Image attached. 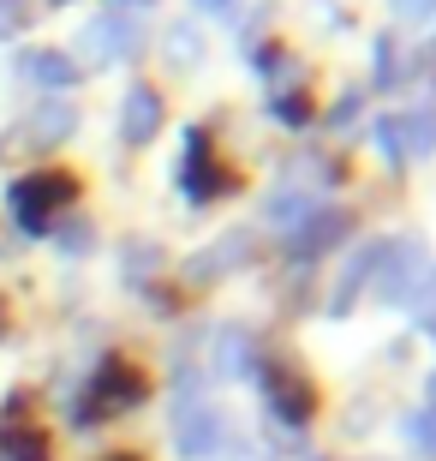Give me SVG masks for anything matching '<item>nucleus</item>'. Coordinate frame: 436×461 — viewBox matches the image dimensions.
Masks as SVG:
<instances>
[{
	"instance_id": "obj_17",
	"label": "nucleus",
	"mask_w": 436,
	"mask_h": 461,
	"mask_svg": "<svg viewBox=\"0 0 436 461\" xmlns=\"http://www.w3.org/2000/svg\"><path fill=\"white\" fill-rule=\"evenodd\" d=\"M168 42H174V54H180V60H191V54H198V42H191V31H185V24L168 36Z\"/></svg>"
},
{
	"instance_id": "obj_14",
	"label": "nucleus",
	"mask_w": 436,
	"mask_h": 461,
	"mask_svg": "<svg viewBox=\"0 0 436 461\" xmlns=\"http://www.w3.org/2000/svg\"><path fill=\"white\" fill-rule=\"evenodd\" d=\"M42 126H36V138H60V132H72V114H60V108H42Z\"/></svg>"
},
{
	"instance_id": "obj_12",
	"label": "nucleus",
	"mask_w": 436,
	"mask_h": 461,
	"mask_svg": "<svg viewBox=\"0 0 436 461\" xmlns=\"http://www.w3.org/2000/svg\"><path fill=\"white\" fill-rule=\"evenodd\" d=\"M377 144H383V156H388V162H401V120H395V114H388V120H377Z\"/></svg>"
},
{
	"instance_id": "obj_7",
	"label": "nucleus",
	"mask_w": 436,
	"mask_h": 461,
	"mask_svg": "<svg viewBox=\"0 0 436 461\" xmlns=\"http://www.w3.org/2000/svg\"><path fill=\"white\" fill-rule=\"evenodd\" d=\"M18 67L31 72V78H42V85H72V78H78V67H72L67 54H54V49H31V54H18Z\"/></svg>"
},
{
	"instance_id": "obj_8",
	"label": "nucleus",
	"mask_w": 436,
	"mask_h": 461,
	"mask_svg": "<svg viewBox=\"0 0 436 461\" xmlns=\"http://www.w3.org/2000/svg\"><path fill=\"white\" fill-rule=\"evenodd\" d=\"M96 49H102V54H120V60H132V54H138L132 18H126V13H108V18L96 24Z\"/></svg>"
},
{
	"instance_id": "obj_4",
	"label": "nucleus",
	"mask_w": 436,
	"mask_h": 461,
	"mask_svg": "<svg viewBox=\"0 0 436 461\" xmlns=\"http://www.w3.org/2000/svg\"><path fill=\"white\" fill-rule=\"evenodd\" d=\"M156 126H162V96H156L150 85H132L126 90V108H120V132H126V144H150Z\"/></svg>"
},
{
	"instance_id": "obj_3",
	"label": "nucleus",
	"mask_w": 436,
	"mask_h": 461,
	"mask_svg": "<svg viewBox=\"0 0 436 461\" xmlns=\"http://www.w3.org/2000/svg\"><path fill=\"white\" fill-rule=\"evenodd\" d=\"M221 431H227V420H221V408H185V413H180V456H185V461H203V456H216Z\"/></svg>"
},
{
	"instance_id": "obj_10",
	"label": "nucleus",
	"mask_w": 436,
	"mask_h": 461,
	"mask_svg": "<svg viewBox=\"0 0 436 461\" xmlns=\"http://www.w3.org/2000/svg\"><path fill=\"white\" fill-rule=\"evenodd\" d=\"M401 438H413V444H419L424 456L436 461V408H424V413H406V420H401Z\"/></svg>"
},
{
	"instance_id": "obj_18",
	"label": "nucleus",
	"mask_w": 436,
	"mask_h": 461,
	"mask_svg": "<svg viewBox=\"0 0 436 461\" xmlns=\"http://www.w3.org/2000/svg\"><path fill=\"white\" fill-rule=\"evenodd\" d=\"M198 6H209V13H227V6H234V0H198Z\"/></svg>"
},
{
	"instance_id": "obj_11",
	"label": "nucleus",
	"mask_w": 436,
	"mask_h": 461,
	"mask_svg": "<svg viewBox=\"0 0 436 461\" xmlns=\"http://www.w3.org/2000/svg\"><path fill=\"white\" fill-rule=\"evenodd\" d=\"M6 456L13 461H49V444L36 431H24V438H6Z\"/></svg>"
},
{
	"instance_id": "obj_6",
	"label": "nucleus",
	"mask_w": 436,
	"mask_h": 461,
	"mask_svg": "<svg viewBox=\"0 0 436 461\" xmlns=\"http://www.w3.org/2000/svg\"><path fill=\"white\" fill-rule=\"evenodd\" d=\"M96 395H102V402H144V377H138L126 359H114V366H102Z\"/></svg>"
},
{
	"instance_id": "obj_13",
	"label": "nucleus",
	"mask_w": 436,
	"mask_h": 461,
	"mask_svg": "<svg viewBox=\"0 0 436 461\" xmlns=\"http://www.w3.org/2000/svg\"><path fill=\"white\" fill-rule=\"evenodd\" d=\"M275 114H281V126H305V120H311V103H305V96H275Z\"/></svg>"
},
{
	"instance_id": "obj_19",
	"label": "nucleus",
	"mask_w": 436,
	"mask_h": 461,
	"mask_svg": "<svg viewBox=\"0 0 436 461\" xmlns=\"http://www.w3.org/2000/svg\"><path fill=\"white\" fill-rule=\"evenodd\" d=\"M431 408H436V377H431Z\"/></svg>"
},
{
	"instance_id": "obj_5",
	"label": "nucleus",
	"mask_w": 436,
	"mask_h": 461,
	"mask_svg": "<svg viewBox=\"0 0 436 461\" xmlns=\"http://www.w3.org/2000/svg\"><path fill=\"white\" fill-rule=\"evenodd\" d=\"M388 258H395V264H383V282H377V288H383V300H401V294L419 288V252H413V246H406V252L388 246Z\"/></svg>"
},
{
	"instance_id": "obj_9",
	"label": "nucleus",
	"mask_w": 436,
	"mask_h": 461,
	"mask_svg": "<svg viewBox=\"0 0 436 461\" xmlns=\"http://www.w3.org/2000/svg\"><path fill=\"white\" fill-rule=\"evenodd\" d=\"M395 120H401V150L413 156L436 150V114H395Z\"/></svg>"
},
{
	"instance_id": "obj_2",
	"label": "nucleus",
	"mask_w": 436,
	"mask_h": 461,
	"mask_svg": "<svg viewBox=\"0 0 436 461\" xmlns=\"http://www.w3.org/2000/svg\"><path fill=\"white\" fill-rule=\"evenodd\" d=\"M257 377H263L269 408L281 413L287 426H305V420H311V384H305L299 372H287V366H257Z\"/></svg>"
},
{
	"instance_id": "obj_16",
	"label": "nucleus",
	"mask_w": 436,
	"mask_h": 461,
	"mask_svg": "<svg viewBox=\"0 0 436 461\" xmlns=\"http://www.w3.org/2000/svg\"><path fill=\"white\" fill-rule=\"evenodd\" d=\"M395 13H406V18H431V13H436V0H395Z\"/></svg>"
},
{
	"instance_id": "obj_1",
	"label": "nucleus",
	"mask_w": 436,
	"mask_h": 461,
	"mask_svg": "<svg viewBox=\"0 0 436 461\" xmlns=\"http://www.w3.org/2000/svg\"><path fill=\"white\" fill-rule=\"evenodd\" d=\"M67 198H72V180H67V174H31V180H18V186H13V198H6V204H13V222L24 228V234H42V228H49V216L67 204Z\"/></svg>"
},
{
	"instance_id": "obj_15",
	"label": "nucleus",
	"mask_w": 436,
	"mask_h": 461,
	"mask_svg": "<svg viewBox=\"0 0 436 461\" xmlns=\"http://www.w3.org/2000/svg\"><path fill=\"white\" fill-rule=\"evenodd\" d=\"M419 318L436 330V270H431V282H424V294H419Z\"/></svg>"
}]
</instances>
